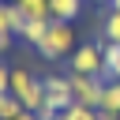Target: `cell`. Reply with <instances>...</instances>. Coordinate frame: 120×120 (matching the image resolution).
I'll list each match as a JSON object with an SVG mask.
<instances>
[{
    "label": "cell",
    "mask_w": 120,
    "mask_h": 120,
    "mask_svg": "<svg viewBox=\"0 0 120 120\" xmlns=\"http://www.w3.org/2000/svg\"><path fill=\"white\" fill-rule=\"evenodd\" d=\"M34 49H38L41 60H68V56L79 49V45H75V26H71V22H56V19H49L45 38H41Z\"/></svg>",
    "instance_id": "cell-1"
},
{
    "label": "cell",
    "mask_w": 120,
    "mask_h": 120,
    "mask_svg": "<svg viewBox=\"0 0 120 120\" xmlns=\"http://www.w3.org/2000/svg\"><path fill=\"white\" fill-rule=\"evenodd\" d=\"M8 90L19 98V105L26 112H38L45 105V79H38L30 68H11V86Z\"/></svg>",
    "instance_id": "cell-2"
},
{
    "label": "cell",
    "mask_w": 120,
    "mask_h": 120,
    "mask_svg": "<svg viewBox=\"0 0 120 120\" xmlns=\"http://www.w3.org/2000/svg\"><path fill=\"white\" fill-rule=\"evenodd\" d=\"M101 45H105V41H86V45H79V49L68 56L71 75H98V79H101V71H105V52H101Z\"/></svg>",
    "instance_id": "cell-3"
},
{
    "label": "cell",
    "mask_w": 120,
    "mask_h": 120,
    "mask_svg": "<svg viewBox=\"0 0 120 120\" xmlns=\"http://www.w3.org/2000/svg\"><path fill=\"white\" fill-rule=\"evenodd\" d=\"M71 94H75V105H86V109H98L101 105V90H105V79L98 75H71Z\"/></svg>",
    "instance_id": "cell-4"
},
{
    "label": "cell",
    "mask_w": 120,
    "mask_h": 120,
    "mask_svg": "<svg viewBox=\"0 0 120 120\" xmlns=\"http://www.w3.org/2000/svg\"><path fill=\"white\" fill-rule=\"evenodd\" d=\"M45 105L64 112L75 105V94H71V79L68 75H45Z\"/></svg>",
    "instance_id": "cell-5"
},
{
    "label": "cell",
    "mask_w": 120,
    "mask_h": 120,
    "mask_svg": "<svg viewBox=\"0 0 120 120\" xmlns=\"http://www.w3.org/2000/svg\"><path fill=\"white\" fill-rule=\"evenodd\" d=\"M49 15L56 22H75L82 15V0H49Z\"/></svg>",
    "instance_id": "cell-6"
},
{
    "label": "cell",
    "mask_w": 120,
    "mask_h": 120,
    "mask_svg": "<svg viewBox=\"0 0 120 120\" xmlns=\"http://www.w3.org/2000/svg\"><path fill=\"white\" fill-rule=\"evenodd\" d=\"M101 52H105V71H101V79H105V82H109V79H120V41H105Z\"/></svg>",
    "instance_id": "cell-7"
},
{
    "label": "cell",
    "mask_w": 120,
    "mask_h": 120,
    "mask_svg": "<svg viewBox=\"0 0 120 120\" xmlns=\"http://www.w3.org/2000/svg\"><path fill=\"white\" fill-rule=\"evenodd\" d=\"M98 109L120 116V79H109V82H105V90H101V105H98Z\"/></svg>",
    "instance_id": "cell-8"
},
{
    "label": "cell",
    "mask_w": 120,
    "mask_h": 120,
    "mask_svg": "<svg viewBox=\"0 0 120 120\" xmlns=\"http://www.w3.org/2000/svg\"><path fill=\"white\" fill-rule=\"evenodd\" d=\"M8 15H11V4L0 0V56H4V52L11 49V41H15V34H11V19H8Z\"/></svg>",
    "instance_id": "cell-9"
},
{
    "label": "cell",
    "mask_w": 120,
    "mask_h": 120,
    "mask_svg": "<svg viewBox=\"0 0 120 120\" xmlns=\"http://www.w3.org/2000/svg\"><path fill=\"white\" fill-rule=\"evenodd\" d=\"M45 26H49V19H26V26H22L19 41H26V45H38V41L45 38Z\"/></svg>",
    "instance_id": "cell-10"
},
{
    "label": "cell",
    "mask_w": 120,
    "mask_h": 120,
    "mask_svg": "<svg viewBox=\"0 0 120 120\" xmlns=\"http://www.w3.org/2000/svg\"><path fill=\"white\" fill-rule=\"evenodd\" d=\"M15 8H19L26 19H52V15H49V0H15Z\"/></svg>",
    "instance_id": "cell-11"
},
{
    "label": "cell",
    "mask_w": 120,
    "mask_h": 120,
    "mask_svg": "<svg viewBox=\"0 0 120 120\" xmlns=\"http://www.w3.org/2000/svg\"><path fill=\"white\" fill-rule=\"evenodd\" d=\"M22 112V105H19V98L8 90V94H0V120H15Z\"/></svg>",
    "instance_id": "cell-12"
},
{
    "label": "cell",
    "mask_w": 120,
    "mask_h": 120,
    "mask_svg": "<svg viewBox=\"0 0 120 120\" xmlns=\"http://www.w3.org/2000/svg\"><path fill=\"white\" fill-rule=\"evenodd\" d=\"M101 38H105V41H120V11H109V15H105Z\"/></svg>",
    "instance_id": "cell-13"
},
{
    "label": "cell",
    "mask_w": 120,
    "mask_h": 120,
    "mask_svg": "<svg viewBox=\"0 0 120 120\" xmlns=\"http://www.w3.org/2000/svg\"><path fill=\"white\" fill-rule=\"evenodd\" d=\"M56 120H98V109H86V105H71V109H64Z\"/></svg>",
    "instance_id": "cell-14"
},
{
    "label": "cell",
    "mask_w": 120,
    "mask_h": 120,
    "mask_svg": "<svg viewBox=\"0 0 120 120\" xmlns=\"http://www.w3.org/2000/svg\"><path fill=\"white\" fill-rule=\"evenodd\" d=\"M8 86H11V64L0 60V94H8Z\"/></svg>",
    "instance_id": "cell-15"
},
{
    "label": "cell",
    "mask_w": 120,
    "mask_h": 120,
    "mask_svg": "<svg viewBox=\"0 0 120 120\" xmlns=\"http://www.w3.org/2000/svg\"><path fill=\"white\" fill-rule=\"evenodd\" d=\"M98 120H120L116 112H105V109H98Z\"/></svg>",
    "instance_id": "cell-16"
},
{
    "label": "cell",
    "mask_w": 120,
    "mask_h": 120,
    "mask_svg": "<svg viewBox=\"0 0 120 120\" xmlns=\"http://www.w3.org/2000/svg\"><path fill=\"white\" fill-rule=\"evenodd\" d=\"M15 120H38V112H26V109H22V112H19Z\"/></svg>",
    "instance_id": "cell-17"
},
{
    "label": "cell",
    "mask_w": 120,
    "mask_h": 120,
    "mask_svg": "<svg viewBox=\"0 0 120 120\" xmlns=\"http://www.w3.org/2000/svg\"><path fill=\"white\" fill-rule=\"evenodd\" d=\"M109 11H120V0H109Z\"/></svg>",
    "instance_id": "cell-18"
},
{
    "label": "cell",
    "mask_w": 120,
    "mask_h": 120,
    "mask_svg": "<svg viewBox=\"0 0 120 120\" xmlns=\"http://www.w3.org/2000/svg\"><path fill=\"white\" fill-rule=\"evenodd\" d=\"M94 4H109V0H94Z\"/></svg>",
    "instance_id": "cell-19"
},
{
    "label": "cell",
    "mask_w": 120,
    "mask_h": 120,
    "mask_svg": "<svg viewBox=\"0 0 120 120\" xmlns=\"http://www.w3.org/2000/svg\"><path fill=\"white\" fill-rule=\"evenodd\" d=\"M4 4H15V0H4Z\"/></svg>",
    "instance_id": "cell-20"
}]
</instances>
